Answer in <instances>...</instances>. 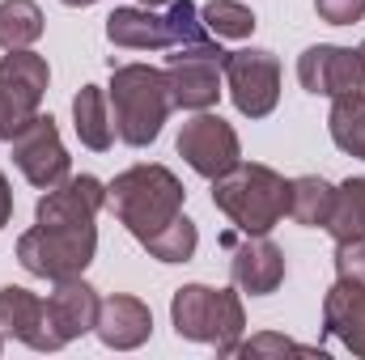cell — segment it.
<instances>
[{
    "label": "cell",
    "mask_w": 365,
    "mask_h": 360,
    "mask_svg": "<svg viewBox=\"0 0 365 360\" xmlns=\"http://www.w3.org/2000/svg\"><path fill=\"white\" fill-rule=\"evenodd\" d=\"M73 127L81 136V144L93 153H106L115 144V115H110V97L102 85H81L73 97Z\"/></svg>",
    "instance_id": "d6986e66"
},
{
    "label": "cell",
    "mask_w": 365,
    "mask_h": 360,
    "mask_svg": "<svg viewBox=\"0 0 365 360\" xmlns=\"http://www.w3.org/2000/svg\"><path fill=\"white\" fill-rule=\"evenodd\" d=\"M158 263H187L191 255H195V246H200V229H195V221H187V216H175L166 229H158L149 242H140Z\"/></svg>",
    "instance_id": "cb8c5ba5"
},
{
    "label": "cell",
    "mask_w": 365,
    "mask_h": 360,
    "mask_svg": "<svg viewBox=\"0 0 365 360\" xmlns=\"http://www.w3.org/2000/svg\"><path fill=\"white\" fill-rule=\"evenodd\" d=\"M179 153L182 162L200 174V179H221L225 170H234L242 162V144H238V132L212 115V110H195L179 132Z\"/></svg>",
    "instance_id": "30bf717a"
},
{
    "label": "cell",
    "mask_w": 365,
    "mask_h": 360,
    "mask_svg": "<svg viewBox=\"0 0 365 360\" xmlns=\"http://www.w3.org/2000/svg\"><path fill=\"white\" fill-rule=\"evenodd\" d=\"M30 115H34V110H26L13 93L0 85V144H9V140H13V132H17Z\"/></svg>",
    "instance_id": "f1b7e54d"
},
{
    "label": "cell",
    "mask_w": 365,
    "mask_h": 360,
    "mask_svg": "<svg viewBox=\"0 0 365 360\" xmlns=\"http://www.w3.org/2000/svg\"><path fill=\"white\" fill-rule=\"evenodd\" d=\"M323 331L365 360V284L336 280L323 297Z\"/></svg>",
    "instance_id": "2e32d148"
},
{
    "label": "cell",
    "mask_w": 365,
    "mask_h": 360,
    "mask_svg": "<svg viewBox=\"0 0 365 360\" xmlns=\"http://www.w3.org/2000/svg\"><path fill=\"white\" fill-rule=\"evenodd\" d=\"M110 203V191L106 182L93 179V174H68L60 186L43 191L38 208H34V225H93L98 212Z\"/></svg>",
    "instance_id": "4fadbf2b"
},
{
    "label": "cell",
    "mask_w": 365,
    "mask_h": 360,
    "mask_svg": "<svg viewBox=\"0 0 365 360\" xmlns=\"http://www.w3.org/2000/svg\"><path fill=\"white\" fill-rule=\"evenodd\" d=\"M47 81H51V68L30 47H17V51L0 55V85L13 93L26 110H38V102L47 93Z\"/></svg>",
    "instance_id": "ac0fdd59"
},
{
    "label": "cell",
    "mask_w": 365,
    "mask_h": 360,
    "mask_svg": "<svg viewBox=\"0 0 365 360\" xmlns=\"http://www.w3.org/2000/svg\"><path fill=\"white\" fill-rule=\"evenodd\" d=\"M357 51H361V60H365V43H361V47H357Z\"/></svg>",
    "instance_id": "d6a6232c"
},
{
    "label": "cell",
    "mask_w": 365,
    "mask_h": 360,
    "mask_svg": "<svg viewBox=\"0 0 365 360\" xmlns=\"http://www.w3.org/2000/svg\"><path fill=\"white\" fill-rule=\"evenodd\" d=\"M323 229L336 242L365 238V179H344L336 186V203H331V216Z\"/></svg>",
    "instance_id": "7402d4cb"
},
{
    "label": "cell",
    "mask_w": 365,
    "mask_h": 360,
    "mask_svg": "<svg viewBox=\"0 0 365 360\" xmlns=\"http://www.w3.org/2000/svg\"><path fill=\"white\" fill-rule=\"evenodd\" d=\"M336 275L349 284H365V238L336 242Z\"/></svg>",
    "instance_id": "4316f807"
},
{
    "label": "cell",
    "mask_w": 365,
    "mask_h": 360,
    "mask_svg": "<svg viewBox=\"0 0 365 360\" xmlns=\"http://www.w3.org/2000/svg\"><path fill=\"white\" fill-rule=\"evenodd\" d=\"M289 352H297V356H319V360H323V348H302V344H293V339H284V335H276V331L251 335V339H238L230 356L259 360V356H289Z\"/></svg>",
    "instance_id": "484cf974"
},
{
    "label": "cell",
    "mask_w": 365,
    "mask_h": 360,
    "mask_svg": "<svg viewBox=\"0 0 365 360\" xmlns=\"http://www.w3.org/2000/svg\"><path fill=\"white\" fill-rule=\"evenodd\" d=\"M106 97H110V115H115V136L132 149L153 144L166 115L175 110L166 68H149V64H119L110 73Z\"/></svg>",
    "instance_id": "6da1fadb"
},
{
    "label": "cell",
    "mask_w": 365,
    "mask_h": 360,
    "mask_svg": "<svg viewBox=\"0 0 365 360\" xmlns=\"http://www.w3.org/2000/svg\"><path fill=\"white\" fill-rule=\"evenodd\" d=\"M297 81H302V90L323 93V97L365 93V60L353 47L314 43L297 55Z\"/></svg>",
    "instance_id": "8fae6325"
},
{
    "label": "cell",
    "mask_w": 365,
    "mask_h": 360,
    "mask_svg": "<svg viewBox=\"0 0 365 360\" xmlns=\"http://www.w3.org/2000/svg\"><path fill=\"white\" fill-rule=\"evenodd\" d=\"M9 149H13V162H17V170L26 174V182L38 186V191L60 186V182L68 179V170H73V157H68V149H64L60 127H56L51 115H38V110H34V115L13 132Z\"/></svg>",
    "instance_id": "ba28073f"
},
{
    "label": "cell",
    "mask_w": 365,
    "mask_h": 360,
    "mask_svg": "<svg viewBox=\"0 0 365 360\" xmlns=\"http://www.w3.org/2000/svg\"><path fill=\"white\" fill-rule=\"evenodd\" d=\"M106 191H110L115 216L123 221V229L136 242H149L158 229H166L182 212V199H187L179 174L166 170V166H153V162L115 174V182Z\"/></svg>",
    "instance_id": "7a4b0ae2"
},
{
    "label": "cell",
    "mask_w": 365,
    "mask_h": 360,
    "mask_svg": "<svg viewBox=\"0 0 365 360\" xmlns=\"http://www.w3.org/2000/svg\"><path fill=\"white\" fill-rule=\"evenodd\" d=\"M212 203L242 229V233H272L289 216V182L272 166L238 162L221 179H212Z\"/></svg>",
    "instance_id": "3957f363"
},
{
    "label": "cell",
    "mask_w": 365,
    "mask_h": 360,
    "mask_svg": "<svg viewBox=\"0 0 365 360\" xmlns=\"http://www.w3.org/2000/svg\"><path fill=\"white\" fill-rule=\"evenodd\" d=\"M93 335L115 348V352H132L140 344H149L153 335V314L140 297H128V292H110L102 297L98 305V322H93Z\"/></svg>",
    "instance_id": "5bb4252c"
},
{
    "label": "cell",
    "mask_w": 365,
    "mask_h": 360,
    "mask_svg": "<svg viewBox=\"0 0 365 360\" xmlns=\"http://www.w3.org/2000/svg\"><path fill=\"white\" fill-rule=\"evenodd\" d=\"M225 55L217 47L212 34L195 38V43H179L166 55V81H170V102L182 110H212L221 85H225Z\"/></svg>",
    "instance_id": "52a82bcc"
},
{
    "label": "cell",
    "mask_w": 365,
    "mask_h": 360,
    "mask_svg": "<svg viewBox=\"0 0 365 360\" xmlns=\"http://www.w3.org/2000/svg\"><path fill=\"white\" fill-rule=\"evenodd\" d=\"M145 9H158V4H170V0H140Z\"/></svg>",
    "instance_id": "1f68e13d"
},
{
    "label": "cell",
    "mask_w": 365,
    "mask_h": 360,
    "mask_svg": "<svg viewBox=\"0 0 365 360\" xmlns=\"http://www.w3.org/2000/svg\"><path fill=\"white\" fill-rule=\"evenodd\" d=\"M314 13L331 26H353L365 17V0H314Z\"/></svg>",
    "instance_id": "83f0119b"
},
{
    "label": "cell",
    "mask_w": 365,
    "mask_h": 360,
    "mask_svg": "<svg viewBox=\"0 0 365 360\" xmlns=\"http://www.w3.org/2000/svg\"><path fill=\"white\" fill-rule=\"evenodd\" d=\"M60 4H68V9H86V4H98V0H60Z\"/></svg>",
    "instance_id": "4dcf8cb0"
},
{
    "label": "cell",
    "mask_w": 365,
    "mask_h": 360,
    "mask_svg": "<svg viewBox=\"0 0 365 360\" xmlns=\"http://www.w3.org/2000/svg\"><path fill=\"white\" fill-rule=\"evenodd\" d=\"M0 335L17 339L34 352H60L64 335L51 322V309L38 292L21 288V284H4L0 288Z\"/></svg>",
    "instance_id": "7c38bea8"
},
{
    "label": "cell",
    "mask_w": 365,
    "mask_h": 360,
    "mask_svg": "<svg viewBox=\"0 0 365 360\" xmlns=\"http://www.w3.org/2000/svg\"><path fill=\"white\" fill-rule=\"evenodd\" d=\"M225 90L238 115L268 119L280 102V60L264 47H242L225 55Z\"/></svg>",
    "instance_id": "9c48e42d"
},
{
    "label": "cell",
    "mask_w": 365,
    "mask_h": 360,
    "mask_svg": "<svg viewBox=\"0 0 365 360\" xmlns=\"http://www.w3.org/2000/svg\"><path fill=\"white\" fill-rule=\"evenodd\" d=\"M98 255V225H34L17 238V263L43 280L86 275Z\"/></svg>",
    "instance_id": "8992f818"
},
{
    "label": "cell",
    "mask_w": 365,
    "mask_h": 360,
    "mask_svg": "<svg viewBox=\"0 0 365 360\" xmlns=\"http://www.w3.org/2000/svg\"><path fill=\"white\" fill-rule=\"evenodd\" d=\"M331 203H336V186L319 174H302V179H289V216L306 229H323L327 216H331Z\"/></svg>",
    "instance_id": "ffe728a7"
},
{
    "label": "cell",
    "mask_w": 365,
    "mask_h": 360,
    "mask_svg": "<svg viewBox=\"0 0 365 360\" xmlns=\"http://www.w3.org/2000/svg\"><path fill=\"white\" fill-rule=\"evenodd\" d=\"M327 132H331L336 149H344L349 157H361V162H365V93L331 97Z\"/></svg>",
    "instance_id": "44dd1931"
},
{
    "label": "cell",
    "mask_w": 365,
    "mask_h": 360,
    "mask_svg": "<svg viewBox=\"0 0 365 360\" xmlns=\"http://www.w3.org/2000/svg\"><path fill=\"white\" fill-rule=\"evenodd\" d=\"M204 34H208V26L191 0H170L166 13L132 4V9H115L106 17V38L128 51H170L179 43L204 38Z\"/></svg>",
    "instance_id": "5b68a950"
},
{
    "label": "cell",
    "mask_w": 365,
    "mask_h": 360,
    "mask_svg": "<svg viewBox=\"0 0 365 360\" xmlns=\"http://www.w3.org/2000/svg\"><path fill=\"white\" fill-rule=\"evenodd\" d=\"M230 275H234L238 292L268 297V292H276L284 284V250L276 246L268 233H247V242L234 246Z\"/></svg>",
    "instance_id": "9a60e30c"
},
{
    "label": "cell",
    "mask_w": 365,
    "mask_h": 360,
    "mask_svg": "<svg viewBox=\"0 0 365 360\" xmlns=\"http://www.w3.org/2000/svg\"><path fill=\"white\" fill-rule=\"evenodd\" d=\"M98 305H102V297L93 292L81 275L56 280V288L47 292V309H51V322H56V331L64 335V344L90 335L93 322H98Z\"/></svg>",
    "instance_id": "e0dca14e"
},
{
    "label": "cell",
    "mask_w": 365,
    "mask_h": 360,
    "mask_svg": "<svg viewBox=\"0 0 365 360\" xmlns=\"http://www.w3.org/2000/svg\"><path fill=\"white\" fill-rule=\"evenodd\" d=\"M200 17H204L208 34H217V38H251L255 26H259L255 13L247 4H238V0H208Z\"/></svg>",
    "instance_id": "d4e9b609"
},
{
    "label": "cell",
    "mask_w": 365,
    "mask_h": 360,
    "mask_svg": "<svg viewBox=\"0 0 365 360\" xmlns=\"http://www.w3.org/2000/svg\"><path fill=\"white\" fill-rule=\"evenodd\" d=\"M9 216H13V191H9V179L0 174V229L9 225Z\"/></svg>",
    "instance_id": "f546056e"
},
{
    "label": "cell",
    "mask_w": 365,
    "mask_h": 360,
    "mask_svg": "<svg viewBox=\"0 0 365 360\" xmlns=\"http://www.w3.org/2000/svg\"><path fill=\"white\" fill-rule=\"evenodd\" d=\"M43 38V9L34 0H0V47H34Z\"/></svg>",
    "instance_id": "603a6c76"
},
{
    "label": "cell",
    "mask_w": 365,
    "mask_h": 360,
    "mask_svg": "<svg viewBox=\"0 0 365 360\" xmlns=\"http://www.w3.org/2000/svg\"><path fill=\"white\" fill-rule=\"evenodd\" d=\"M170 322L179 339L191 344H212L221 356L234 352V344L247 331V309L234 288H212V284H182L170 297Z\"/></svg>",
    "instance_id": "277c9868"
},
{
    "label": "cell",
    "mask_w": 365,
    "mask_h": 360,
    "mask_svg": "<svg viewBox=\"0 0 365 360\" xmlns=\"http://www.w3.org/2000/svg\"><path fill=\"white\" fill-rule=\"evenodd\" d=\"M0 348H4V335H0Z\"/></svg>",
    "instance_id": "836d02e7"
}]
</instances>
